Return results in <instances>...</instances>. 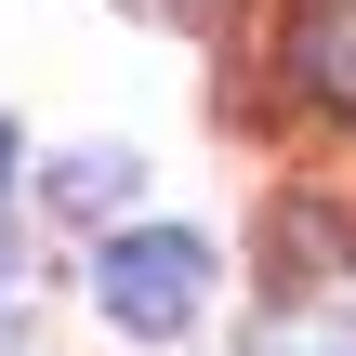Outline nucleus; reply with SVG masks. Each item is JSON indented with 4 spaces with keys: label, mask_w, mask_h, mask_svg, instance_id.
Masks as SVG:
<instances>
[{
    "label": "nucleus",
    "mask_w": 356,
    "mask_h": 356,
    "mask_svg": "<svg viewBox=\"0 0 356 356\" xmlns=\"http://www.w3.org/2000/svg\"><path fill=\"white\" fill-rule=\"evenodd\" d=\"M251 356H356V343H343V330H317V317H264V343H251Z\"/></svg>",
    "instance_id": "4"
},
{
    "label": "nucleus",
    "mask_w": 356,
    "mask_h": 356,
    "mask_svg": "<svg viewBox=\"0 0 356 356\" xmlns=\"http://www.w3.org/2000/svg\"><path fill=\"white\" fill-rule=\"evenodd\" d=\"M132 185H145V172H132V145H66L40 198H53L66 225H106V238H119V211H132Z\"/></svg>",
    "instance_id": "3"
},
{
    "label": "nucleus",
    "mask_w": 356,
    "mask_h": 356,
    "mask_svg": "<svg viewBox=\"0 0 356 356\" xmlns=\"http://www.w3.org/2000/svg\"><path fill=\"white\" fill-rule=\"evenodd\" d=\"M198 304H211V251H198L185 225H119V238L92 251V317H106V330L172 343V330H198Z\"/></svg>",
    "instance_id": "1"
},
{
    "label": "nucleus",
    "mask_w": 356,
    "mask_h": 356,
    "mask_svg": "<svg viewBox=\"0 0 356 356\" xmlns=\"http://www.w3.org/2000/svg\"><path fill=\"white\" fill-rule=\"evenodd\" d=\"M277 79H291L317 119L356 132V0H291V26H277Z\"/></svg>",
    "instance_id": "2"
},
{
    "label": "nucleus",
    "mask_w": 356,
    "mask_h": 356,
    "mask_svg": "<svg viewBox=\"0 0 356 356\" xmlns=\"http://www.w3.org/2000/svg\"><path fill=\"white\" fill-rule=\"evenodd\" d=\"M0 317H26V251L0 238Z\"/></svg>",
    "instance_id": "5"
},
{
    "label": "nucleus",
    "mask_w": 356,
    "mask_h": 356,
    "mask_svg": "<svg viewBox=\"0 0 356 356\" xmlns=\"http://www.w3.org/2000/svg\"><path fill=\"white\" fill-rule=\"evenodd\" d=\"M0 198H13V132H0Z\"/></svg>",
    "instance_id": "6"
}]
</instances>
